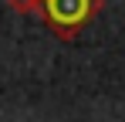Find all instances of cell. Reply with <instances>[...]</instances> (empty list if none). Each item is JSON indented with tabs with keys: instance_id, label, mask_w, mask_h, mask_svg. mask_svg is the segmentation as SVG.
I'll list each match as a JSON object with an SVG mask.
<instances>
[{
	"instance_id": "cell-1",
	"label": "cell",
	"mask_w": 125,
	"mask_h": 122,
	"mask_svg": "<svg viewBox=\"0 0 125 122\" xmlns=\"http://www.w3.org/2000/svg\"><path fill=\"white\" fill-rule=\"evenodd\" d=\"M102 10V0H41V14L54 27V34L74 37V31Z\"/></svg>"
}]
</instances>
